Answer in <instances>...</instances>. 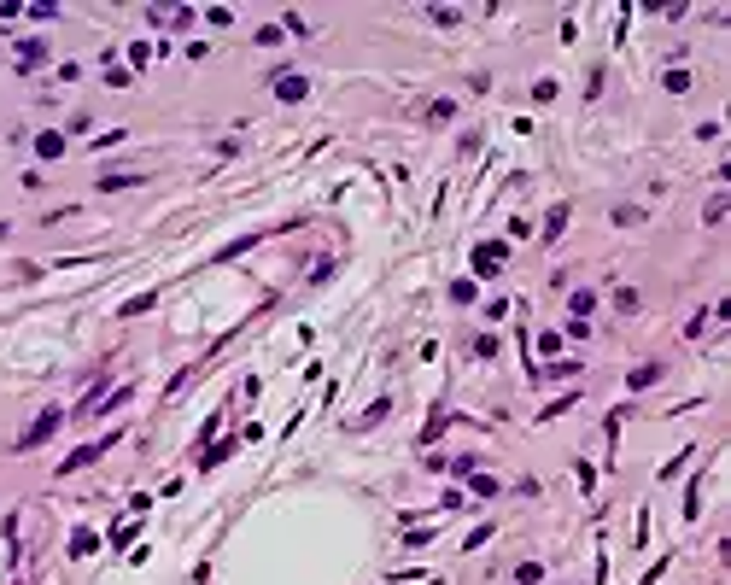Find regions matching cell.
Returning a JSON list of instances; mask_svg holds the SVG:
<instances>
[{"label": "cell", "instance_id": "1", "mask_svg": "<svg viewBox=\"0 0 731 585\" xmlns=\"http://www.w3.org/2000/svg\"><path fill=\"white\" fill-rule=\"evenodd\" d=\"M503 264H509V246H503V240H480V246H474V275H480V281H492Z\"/></svg>", "mask_w": 731, "mask_h": 585}, {"label": "cell", "instance_id": "2", "mask_svg": "<svg viewBox=\"0 0 731 585\" xmlns=\"http://www.w3.org/2000/svg\"><path fill=\"white\" fill-rule=\"evenodd\" d=\"M270 88H275V100L298 106V100L310 94V76H305V71H275V76H270Z\"/></svg>", "mask_w": 731, "mask_h": 585}, {"label": "cell", "instance_id": "3", "mask_svg": "<svg viewBox=\"0 0 731 585\" xmlns=\"http://www.w3.org/2000/svg\"><path fill=\"white\" fill-rule=\"evenodd\" d=\"M64 421V410H41L36 421H29L24 428V439H18V451H36V445H47V439H53V428Z\"/></svg>", "mask_w": 731, "mask_h": 585}, {"label": "cell", "instance_id": "4", "mask_svg": "<svg viewBox=\"0 0 731 585\" xmlns=\"http://www.w3.org/2000/svg\"><path fill=\"white\" fill-rule=\"evenodd\" d=\"M111 445H118V433H111V439H94V445H76V451H71V457H64V463H59V474H76V468H88L94 457H106V451H111Z\"/></svg>", "mask_w": 731, "mask_h": 585}, {"label": "cell", "instance_id": "5", "mask_svg": "<svg viewBox=\"0 0 731 585\" xmlns=\"http://www.w3.org/2000/svg\"><path fill=\"white\" fill-rule=\"evenodd\" d=\"M568 311H573V322H585V316L597 311V292H591V287H579V292H568Z\"/></svg>", "mask_w": 731, "mask_h": 585}, {"label": "cell", "instance_id": "6", "mask_svg": "<svg viewBox=\"0 0 731 585\" xmlns=\"http://www.w3.org/2000/svg\"><path fill=\"white\" fill-rule=\"evenodd\" d=\"M36 64H47V41H24L18 47V71H36Z\"/></svg>", "mask_w": 731, "mask_h": 585}, {"label": "cell", "instance_id": "7", "mask_svg": "<svg viewBox=\"0 0 731 585\" xmlns=\"http://www.w3.org/2000/svg\"><path fill=\"white\" fill-rule=\"evenodd\" d=\"M64 153V129H47V135H36V158H59Z\"/></svg>", "mask_w": 731, "mask_h": 585}, {"label": "cell", "instance_id": "8", "mask_svg": "<svg viewBox=\"0 0 731 585\" xmlns=\"http://www.w3.org/2000/svg\"><path fill=\"white\" fill-rule=\"evenodd\" d=\"M638 304H643L638 287H614V311H620V316H638Z\"/></svg>", "mask_w": 731, "mask_h": 585}, {"label": "cell", "instance_id": "9", "mask_svg": "<svg viewBox=\"0 0 731 585\" xmlns=\"http://www.w3.org/2000/svg\"><path fill=\"white\" fill-rule=\"evenodd\" d=\"M94 544H99V533H88V527L71 533V556H94Z\"/></svg>", "mask_w": 731, "mask_h": 585}, {"label": "cell", "instance_id": "10", "mask_svg": "<svg viewBox=\"0 0 731 585\" xmlns=\"http://www.w3.org/2000/svg\"><path fill=\"white\" fill-rule=\"evenodd\" d=\"M655 381H661V363H643V369H632V381H626V386L643 393V386H655Z\"/></svg>", "mask_w": 731, "mask_h": 585}, {"label": "cell", "instance_id": "11", "mask_svg": "<svg viewBox=\"0 0 731 585\" xmlns=\"http://www.w3.org/2000/svg\"><path fill=\"white\" fill-rule=\"evenodd\" d=\"M562 229H568V205H556L550 217H544V246H550V240H556Z\"/></svg>", "mask_w": 731, "mask_h": 585}, {"label": "cell", "instance_id": "12", "mask_svg": "<svg viewBox=\"0 0 731 585\" xmlns=\"http://www.w3.org/2000/svg\"><path fill=\"white\" fill-rule=\"evenodd\" d=\"M235 445H240V439H223L217 451H205V457H199V468H217V463H228V457H235Z\"/></svg>", "mask_w": 731, "mask_h": 585}, {"label": "cell", "instance_id": "13", "mask_svg": "<svg viewBox=\"0 0 731 585\" xmlns=\"http://www.w3.org/2000/svg\"><path fill=\"white\" fill-rule=\"evenodd\" d=\"M153 304H158V292H135V299H129V304H123L118 316H146V311H153Z\"/></svg>", "mask_w": 731, "mask_h": 585}, {"label": "cell", "instance_id": "14", "mask_svg": "<svg viewBox=\"0 0 731 585\" xmlns=\"http://www.w3.org/2000/svg\"><path fill=\"white\" fill-rule=\"evenodd\" d=\"M387 410H392V398H380V404H369V410L357 416V428H375V421H387Z\"/></svg>", "mask_w": 731, "mask_h": 585}, {"label": "cell", "instance_id": "15", "mask_svg": "<svg viewBox=\"0 0 731 585\" xmlns=\"http://www.w3.org/2000/svg\"><path fill=\"white\" fill-rule=\"evenodd\" d=\"M427 18H433L439 29H451V24H462V12L457 6H427Z\"/></svg>", "mask_w": 731, "mask_h": 585}, {"label": "cell", "instance_id": "16", "mask_svg": "<svg viewBox=\"0 0 731 585\" xmlns=\"http://www.w3.org/2000/svg\"><path fill=\"white\" fill-rule=\"evenodd\" d=\"M457 118V100H433L427 106V123H451Z\"/></svg>", "mask_w": 731, "mask_h": 585}, {"label": "cell", "instance_id": "17", "mask_svg": "<svg viewBox=\"0 0 731 585\" xmlns=\"http://www.w3.org/2000/svg\"><path fill=\"white\" fill-rule=\"evenodd\" d=\"M252 246H258V234H240V240H228L217 258H240V252H252Z\"/></svg>", "mask_w": 731, "mask_h": 585}, {"label": "cell", "instance_id": "18", "mask_svg": "<svg viewBox=\"0 0 731 585\" xmlns=\"http://www.w3.org/2000/svg\"><path fill=\"white\" fill-rule=\"evenodd\" d=\"M468 492H474V498H497V480H492V474H474Z\"/></svg>", "mask_w": 731, "mask_h": 585}, {"label": "cell", "instance_id": "19", "mask_svg": "<svg viewBox=\"0 0 731 585\" xmlns=\"http://www.w3.org/2000/svg\"><path fill=\"white\" fill-rule=\"evenodd\" d=\"M685 463H690V445H685V451H678V457H673V463H661V480H673V474H685Z\"/></svg>", "mask_w": 731, "mask_h": 585}, {"label": "cell", "instance_id": "20", "mask_svg": "<svg viewBox=\"0 0 731 585\" xmlns=\"http://www.w3.org/2000/svg\"><path fill=\"white\" fill-rule=\"evenodd\" d=\"M135 539H141V527L129 521V527H118V533H111V550H123V544H135Z\"/></svg>", "mask_w": 731, "mask_h": 585}, {"label": "cell", "instance_id": "21", "mask_svg": "<svg viewBox=\"0 0 731 585\" xmlns=\"http://www.w3.org/2000/svg\"><path fill=\"white\" fill-rule=\"evenodd\" d=\"M702 223H725V193H713V199H708V211H702Z\"/></svg>", "mask_w": 731, "mask_h": 585}, {"label": "cell", "instance_id": "22", "mask_svg": "<svg viewBox=\"0 0 731 585\" xmlns=\"http://www.w3.org/2000/svg\"><path fill=\"white\" fill-rule=\"evenodd\" d=\"M422 544H433V533H427V527H410V533H404V550H422Z\"/></svg>", "mask_w": 731, "mask_h": 585}, {"label": "cell", "instance_id": "23", "mask_svg": "<svg viewBox=\"0 0 731 585\" xmlns=\"http://www.w3.org/2000/svg\"><path fill=\"white\" fill-rule=\"evenodd\" d=\"M515 579H521V585H538L544 568H538V562H521V568H515Z\"/></svg>", "mask_w": 731, "mask_h": 585}, {"label": "cell", "instance_id": "24", "mask_svg": "<svg viewBox=\"0 0 731 585\" xmlns=\"http://www.w3.org/2000/svg\"><path fill=\"white\" fill-rule=\"evenodd\" d=\"M135 182H141V176H111V170L99 176V188H106V193H111V188H135Z\"/></svg>", "mask_w": 731, "mask_h": 585}, {"label": "cell", "instance_id": "25", "mask_svg": "<svg viewBox=\"0 0 731 585\" xmlns=\"http://www.w3.org/2000/svg\"><path fill=\"white\" fill-rule=\"evenodd\" d=\"M281 29H287V36H310V24L298 18V12H287V18H281Z\"/></svg>", "mask_w": 731, "mask_h": 585}, {"label": "cell", "instance_id": "26", "mask_svg": "<svg viewBox=\"0 0 731 585\" xmlns=\"http://www.w3.org/2000/svg\"><path fill=\"white\" fill-rule=\"evenodd\" d=\"M474 357H486V363H492V357H497V339H492V334H480V339H474Z\"/></svg>", "mask_w": 731, "mask_h": 585}]
</instances>
